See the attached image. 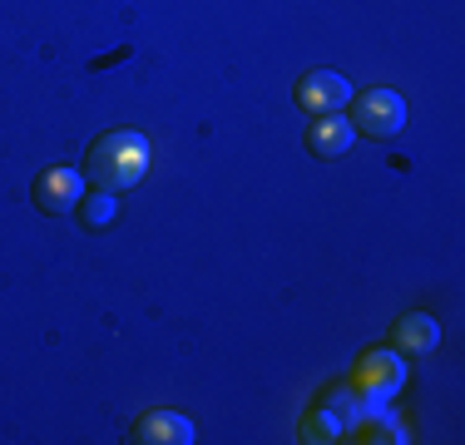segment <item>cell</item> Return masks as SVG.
<instances>
[{
  "label": "cell",
  "instance_id": "cell-1",
  "mask_svg": "<svg viewBox=\"0 0 465 445\" xmlns=\"http://www.w3.org/2000/svg\"><path fill=\"white\" fill-rule=\"evenodd\" d=\"M143 169H149V143H143L139 134H129V129L104 134V139L90 149V178L99 188H109V193L139 183Z\"/></svg>",
  "mask_w": 465,
  "mask_h": 445
},
{
  "label": "cell",
  "instance_id": "cell-2",
  "mask_svg": "<svg viewBox=\"0 0 465 445\" xmlns=\"http://www.w3.org/2000/svg\"><path fill=\"white\" fill-rule=\"evenodd\" d=\"M406 124V104L396 89H367V94L357 99V124L361 134H371V139H391V134H401Z\"/></svg>",
  "mask_w": 465,
  "mask_h": 445
},
{
  "label": "cell",
  "instance_id": "cell-3",
  "mask_svg": "<svg viewBox=\"0 0 465 445\" xmlns=\"http://www.w3.org/2000/svg\"><path fill=\"white\" fill-rule=\"evenodd\" d=\"M351 381H357L361 396H371V406H381V400H391L396 391H401L406 366L396 361V356H386V351H371V356H361V366H357Z\"/></svg>",
  "mask_w": 465,
  "mask_h": 445
},
{
  "label": "cell",
  "instance_id": "cell-4",
  "mask_svg": "<svg viewBox=\"0 0 465 445\" xmlns=\"http://www.w3.org/2000/svg\"><path fill=\"white\" fill-rule=\"evenodd\" d=\"M347 99H351V84L341 80V74H331V70H312V74H302V84H297V104H302L307 114H337Z\"/></svg>",
  "mask_w": 465,
  "mask_h": 445
},
{
  "label": "cell",
  "instance_id": "cell-5",
  "mask_svg": "<svg viewBox=\"0 0 465 445\" xmlns=\"http://www.w3.org/2000/svg\"><path fill=\"white\" fill-rule=\"evenodd\" d=\"M84 198V178L74 169H45L35 178V208L40 213H70Z\"/></svg>",
  "mask_w": 465,
  "mask_h": 445
},
{
  "label": "cell",
  "instance_id": "cell-6",
  "mask_svg": "<svg viewBox=\"0 0 465 445\" xmlns=\"http://www.w3.org/2000/svg\"><path fill=\"white\" fill-rule=\"evenodd\" d=\"M351 139H357L351 119H337V114H317L312 129H307V149H312L317 159H341V153L351 149Z\"/></svg>",
  "mask_w": 465,
  "mask_h": 445
},
{
  "label": "cell",
  "instance_id": "cell-7",
  "mask_svg": "<svg viewBox=\"0 0 465 445\" xmlns=\"http://www.w3.org/2000/svg\"><path fill=\"white\" fill-rule=\"evenodd\" d=\"M134 440L139 445H188L193 440V420L183 416H169V410H153L134 426Z\"/></svg>",
  "mask_w": 465,
  "mask_h": 445
},
{
  "label": "cell",
  "instance_id": "cell-8",
  "mask_svg": "<svg viewBox=\"0 0 465 445\" xmlns=\"http://www.w3.org/2000/svg\"><path fill=\"white\" fill-rule=\"evenodd\" d=\"M436 341H440L436 317H401V321H396V351L426 356V351H436Z\"/></svg>",
  "mask_w": 465,
  "mask_h": 445
},
{
  "label": "cell",
  "instance_id": "cell-9",
  "mask_svg": "<svg viewBox=\"0 0 465 445\" xmlns=\"http://www.w3.org/2000/svg\"><path fill=\"white\" fill-rule=\"evenodd\" d=\"M114 208H119V198L109 193V188H99V193H84V198H80V218H84V228H104V222L114 218Z\"/></svg>",
  "mask_w": 465,
  "mask_h": 445
},
{
  "label": "cell",
  "instance_id": "cell-10",
  "mask_svg": "<svg viewBox=\"0 0 465 445\" xmlns=\"http://www.w3.org/2000/svg\"><path fill=\"white\" fill-rule=\"evenodd\" d=\"M302 440H337V420H331L327 410H317V416H307V426H302Z\"/></svg>",
  "mask_w": 465,
  "mask_h": 445
}]
</instances>
